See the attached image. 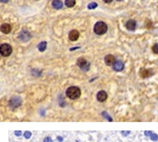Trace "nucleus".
Returning a JSON list of instances; mask_svg holds the SVG:
<instances>
[{"label":"nucleus","instance_id":"23","mask_svg":"<svg viewBox=\"0 0 158 142\" xmlns=\"http://www.w3.org/2000/svg\"><path fill=\"white\" fill-rule=\"evenodd\" d=\"M144 135H145L146 137H151L152 132H150V131H145V132H144Z\"/></svg>","mask_w":158,"mask_h":142},{"label":"nucleus","instance_id":"22","mask_svg":"<svg viewBox=\"0 0 158 142\" xmlns=\"http://www.w3.org/2000/svg\"><path fill=\"white\" fill-rule=\"evenodd\" d=\"M43 142H53V140H52L51 137H46L44 140H43Z\"/></svg>","mask_w":158,"mask_h":142},{"label":"nucleus","instance_id":"7","mask_svg":"<svg viewBox=\"0 0 158 142\" xmlns=\"http://www.w3.org/2000/svg\"><path fill=\"white\" fill-rule=\"evenodd\" d=\"M104 62L107 65H114V63L116 62V59L113 55H107L104 58Z\"/></svg>","mask_w":158,"mask_h":142},{"label":"nucleus","instance_id":"20","mask_svg":"<svg viewBox=\"0 0 158 142\" xmlns=\"http://www.w3.org/2000/svg\"><path fill=\"white\" fill-rule=\"evenodd\" d=\"M152 50H153V52L155 53V54H158V43L154 44L153 48H152Z\"/></svg>","mask_w":158,"mask_h":142},{"label":"nucleus","instance_id":"26","mask_svg":"<svg viewBox=\"0 0 158 142\" xmlns=\"http://www.w3.org/2000/svg\"><path fill=\"white\" fill-rule=\"evenodd\" d=\"M57 140H58L59 142H62V140H63V138H62V137H60V136H58V137H57Z\"/></svg>","mask_w":158,"mask_h":142},{"label":"nucleus","instance_id":"9","mask_svg":"<svg viewBox=\"0 0 158 142\" xmlns=\"http://www.w3.org/2000/svg\"><path fill=\"white\" fill-rule=\"evenodd\" d=\"M126 26H127V29H128L129 31H135L136 26H137V23H136L135 20H132V19H131V20L127 21Z\"/></svg>","mask_w":158,"mask_h":142},{"label":"nucleus","instance_id":"8","mask_svg":"<svg viewBox=\"0 0 158 142\" xmlns=\"http://www.w3.org/2000/svg\"><path fill=\"white\" fill-rule=\"evenodd\" d=\"M125 67V64H123V62L120 61V60H116V62L114 63L113 65V68L116 70V72H120V70H122Z\"/></svg>","mask_w":158,"mask_h":142},{"label":"nucleus","instance_id":"6","mask_svg":"<svg viewBox=\"0 0 158 142\" xmlns=\"http://www.w3.org/2000/svg\"><path fill=\"white\" fill-rule=\"evenodd\" d=\"M21 104V99L18 98V97H14V98H12L10 100V106L13 109H16V108H18V106Z\"/></svg>","mask_w":158,"mask_h":142},{"label":"nucleus","instance_id":"21","mask_svg":"<svg viewBox=\"0 0 158 142\" xmlns=\"http://www.w3.org/2000/svg\"><path fill=\"white\" fill-rule=\"evenodd\" d=\"M31 136H32V133H31V132H25V133H24V137H25L26 139L31 138Z\"/></svg>","mask_w":158,"mask_h":142},{"label":"nucleus","instance_id":"11","mask_svg":"<svg viewBox=\"0 0 158 142\" xmlns=\"http://www.w3.org/2000/svg\"><path fill=\"white\" fill-rule=\"evenodd\" d=\"M107 98H108V94L105 93L104 91H100V92H98V94H97V100H98L99 102H103V101H105V100H107Z\"/></svg>","mask_w":158,"mask_h":142},{"label":"nucleus","instance_id":"16","mask_svg":"<svg viewBox=\"0 0 158 142\" xmlns=\"http://www.w3.org/2000/svg\"><path fill=\"white\" fill-rule=\"evenodd\" d=\"M75 3H76L75 0H65V5L67 7H73L75 5Z\"/></svg>","mask_w":158,"mask_h":142},{"label":"nucleus","instance_id":"1","mask_svg":"<svg viewBox=\"0 0 158 142\" xmlns=\"http://www.w3.org/2000/svg\"><path fill=\"white\" fill-rule=\"evenodd\" d=\"M80 94H81V91H80V88L77 87V86H70L67 90L65 91V95L67 98L70 99H78L79 97H80Z\"/></svg>","mask_w":158,"mask_h":142},{"label":"nucleus","instance_id":"27","mask_svg":"<svg viewBox=\"0 0 158 142\" xmlns=\"http://www.w3.org/2000/svg\"><path fill=\"white\" fill-rule=\"evenodd\" d=\"M103 1L105 2V3H110V2H112L113 0H103Z\"/></svg>","mask_w":158,"mask_h":142},{"label":"nucleus","instance_id":"14","mask_svg":"<svg viewBox=\"0 0 158 142\" xmlns=\"http://www.w3.org/2000/svg\"><path fill=\"white\" fill-rule=\"evenodd\" d=\"M12 30V26L11 24H7V23H3L1 25V32L4 33V34H8Z\"/></svg>","mask_w":158,"mask_h":142},{"label":"nucleus","instance_id":"4","mask_svg":"<svg viewBox=\"0 0 158 142\" xmlns=\"http://www.w3.org/2000/svg\"><path fill=\"white\" fill-rule=\"evenodd\" d=\"M77 65L80 67L82 70H89V68H90V62L86 61L84 58H79L77 60Z\"/></svg>","mask_w":158,"mask_h":142},{"label":"nucleus","instance_id":"2","mask_svg":"<svg viewBox=\"0 0 158 142\" xmlns=\"http://www.w3.org/2000/svg\"><path fill=\"white\" fill-rule=\"evenodd\" d=\"M108 31V25L103 21H98L94 26V32L96 35H103Z\"/></svg>","mask_w":158,"mask_h":142},{"label":"nucleus","instance_id":"17","mask_svg":"<svg viewBox=\"0 0 158 142\" xmlns=\"http://www.w3.org/2000/svg\"><path fill=\"white\" fill-rule=\"evenodd\" d=\"M102 116H103L105 119H107L108 121H113V119H112V118L109 116V114H108L107 112H102Z\"/></svg>","mask_w":158,"mask_h":142},{"label":"nucleus","instance_id":"18","mask_svg":"<svg viewBox=\"0 0 158 142\" xmlns=\"http://www.w3.org/2000/svg\"><path fill=\"white\" fill-rule=\"evenodd\" d=\"M97 3L96 2H92V3H90L89 5H87V8H89V10H93V8H95V7H97Z\"/></svg>","mask_w":158,"mask_h":142},{"label":"nucleus","instance_id":"10","mask_svg":"<svg viewBox=\"0 0 158 142\" xmlns=\"http://www.w3.org/2000/svg\"><path fill=\"white\" fill-rule=\"evenodd\" d=\"M78 38H79V32L78 31L73 30V31L70 32V34H69V39L71 40V41H76Z\"/></svg>","mask_w":158,"mask_h":142},{"label":"nucleus","instance_id":"13","mask_svg":"<svg viewBox=\"0 0 158 142\" xmlns=\"http://www.w3.org/2000/svg\"><path fill=\"white\" fill-rule=\"evenodd\" d=\"M152 75H153V70H151V69H141L140 70V76L142 78H148Z\"/></svg>","mask_w":158,"mask_h":142},{"label":"nucleus","instance_id":"28","mask_svg":"<svg viewBox=\"0 0 158 142\" xmlns=\"http://www.w3.org/2000/svg\"><path fill=\"white\" fill-rule=\"evenodd\" d=\"M2 3H6V2H8V0H0Z\"/></svg>","mask_w":158,"mask_h":142},{"label":"nucleus","instance_id":"12","mask_svg":"<svg viewBox=\"0 0 158 142\" xmlns=\"http://www.w3.org/2000/svg\"><path fill=\"white\" fill-rule=\"evenodd\" d=\"M52 6L55 8V10H61L63 6V3L61 0H53V2H52Z\"/></svg>","mask_w":158,"mask_h":142},{"label":"nucleus","instance_id":"24","mask_svg":"<svg viewBox=\"0 0 158 142\" xmlns=\"http://www.w3.org/2000/svg\"><path fill=\"white\" fill-rule=\"evenodd\" d=\"M21 134H22V133H21L20 131H16V132H15V135H16V136H21Z\"/></svg>","mask_w":158,"mask_h":142},{"label":"nucleus","instance_id":"29","mask_svg":"<svg viewBox=\"0 0 158 142\" xmlns=\"http://www.w3.org/2000/svg\"><path fill=\"white\" fill-rule=\"evenodd\" d=\"M117 1H122V0H117Z\"/></svg>","mask_w":158,"mask_h":142},{"label":"nucleus","instance_id":"25","mask_svg":"<svg viewBox=\"0 0 158 142\" xmlns=\"http://www.w3.org/2000/svg\"><path fill=\"white\" fill-rule=\"evenodd\" d=\"M129 134H130V132H126V131L122 132V136H125V137H126V136H128Z\"/></svg>","mask_w":158,"mask_h":142},{"label":"nucleus","instance_id":"5","mask_svg":"<svg viewBox=\"0 0 158 142\" xmlns=\"http://www.w3.org/2000/svg\"><path fill=\"white\" fill-rule=\"evenodd\" d=\"M31 34H30V32H28V31H22L20 34H19V36H18V38L21 40V41H28V40H30L31 39Z\"/></svg>","mask_w":158,"mask_h":142},{"label":"nucleus","instance_id":"15","mask_svg":"<svg viewBox=\"0 0 158 142\" xmlns=\"http://www.w3.org/2000/svg\"><path fill=\"white\" fill-rule=\"evenodd\" d=\"M46 49H47V42H46V41H42V42H40V43L38 44V50H39L40 52H44Z\"/></svg>","mask_w":158,"mask_h":142},{"label":"nucleus","instance_id":"3","mask_svg":"<svg viewBox=\"0 0 158 142\" xmlns=\"http://www.w3.org/2000/svg\"><path fill=\"white\" fill-rule=\"evenodd\" d=\"M12 52H13V49H12V46L10 45V44H7V43L1 44V46H0V53H1V55L3 57L10 56L12 54Z\"/></svg>","mask_w":158,"mask_h":142},{"label":"nucleus","instance_id":"19","mask_svg":"<svg viewBox=\"0 0 158 142\" xmlns=\"http://www.w3.org/2000/svg\"><path fill=\"white\" fill-rule=\"evenodd\" d=\"M151 139H152L153 141H157V140H158V135H157V134H155V133H152V135H151Z\"/></svg>","mask_w":158,"mask_h":142}]
</instances>
